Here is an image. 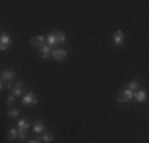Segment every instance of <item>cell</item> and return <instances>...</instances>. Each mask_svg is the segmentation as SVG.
Segmentation results:
<instances>
[{
	"mask_svg": "<svg viewBox=\"0 0 149 143\" xmlns=\"http://www.w3.org/2000/svg\"><path fill=\"white\" fill-rule=\"evenodd\" d=\"M133 97H135V92H132L129 88L120 89L119 94H118V102H119V103H127V102H130Z\"/></svg>",
	"mask_w": 149,
	"mask_h": 143,
	"instance_id": "cell-1",
	"label": "cell"
},
{
	"mask_svg": "<svg viewBox=\"0 0 149 143\" xmlns=\"http://www.w3.org/2000/svg\"><path fill=\"white\" fill-rule=\"evenodd\" d=\"M38 103V99L35 97V94L33 92H26L24 94V97H22V105H29V107H32V105H37Z\"/></svg>",
	"mask_w": 149,
	"mask_h": 143,
	"instance_id": "cell-2",
	"label": "cell"
},
{
	"mask_svg": "<svg viewBox=\"0 0 149 143\" xmlns=\"http://www.w3.org/2000/svg\"><path fill=\"white\" fill-rule=\"evenodd\" d=\"M125 43V34L122 30H116L113 35V45L114 46H122Z\"/></svg>",
	"mask_w": 149,
	"mask_h": 143,
	"instance_id": "cell-3",
	"label": "cell"
},
{
	"mask_svg": "<svg viewBox=\"0 0 149 143\" xmlns=\"http://www.w3.org/2000/svg\"><path fill=\"white\" fill-rule=\"evenodd\" d=\"M30 45L33 46V48H40L41 49L46 45V37H43V35H38V37L30 38Z\"/></svg>",
	"mask_w": 149,
	"mask_h": 143,
	"instance_id": "cell-4",
	"label": "cell"
},
{
	"mask_svg": "<svg viewBox=\"0 0 149 143\" xmlns=\"http://www.w3.org/2000/svg\"><path fill=\"white\" fill-rule=\"evenodd\" d=\"M52 57L56 60H65L67 59V49L63 48H52Z\"/></svg>",
	"mask_w": 149,
	"mask_h": 143,
	"instance_id": "cell-5",
	"label": "cell"
},
{
	"mask_svg": "<svg viewBox=\"0 0 149 143\" xmlns=\"http://www.w3.org/2000/svg\"><path fill=\"white\" fill-rule=\"evenodd\" d=\"M8 46H11V37L6 34H2V37H0V49L5 51Z\"/></svg>",
	"mask_w": 149,
	"mask_h": 143,
	"instance_id": "cell-6",
	"label": "cell"
},
{
	"mask_svg": "<svg viewBox=\"0 0 149 143\" xmlns=\"http://www.w3.org/2000/svg\"><path fill=\"white\" fill-rule=\"evenodd\" d=\"M16 73L13 70H3L2 72V81H6V83H11L13 80H15Z\"/></svg>",
	"mask_w": 149,
	"mask_h": 143,
	"instance_id": "cell-7",
	"label": "cell"
},
{
	"mask_svg": "<svg viewBox=\"0 0 149 143\" xmlns=\"http://www.w3.org/2000/svg\"><path fill=\"white\" fill-rule=\"evenodd\" d=\"M32 129H33L35 134H43V132L46 130V127H45L43 121H35L33 126H32Z\"/></svg>",
	"mask_w": 149,
	"mask_h": 143,
	"instance_id": "cell-8",
	"label": "cell"
},
{
	"mask_svg": "<svg viewBox=\"0 0 149 143\" xmlns=\"http://www.w3.org/2000/svg\"><path fill=\"white\" fill-rule=\"evenodd\" d=\"M146 97H148V92L144 91V89H140V91H136L135 92V100H136V102H140V103H143L144 100H146Z\"/></svg>",
	"mask_w": 149,
	"mask_h": 143,
	"instance_id": "cell-9",
	"label": "cell"
},
{
	"mask_svg": "<svg viewBox=\"0 0 149 143\" xmlns=\"http://www.w3.org/2000/svg\"><path fill=\"white\" fill-rule=\"evenodd\" d=\"M40 53H41V57H43V59H49V57H52V48L49 45H45L43 48L40 49Z\"/></svg>",
	"mask_w": 149,
	"mask_h": 143,
	"instance_id": "cell-10",
	"label": "cell"
},
{
	"mask_svg": "<svg viewBox=\"0 0 149 143\" xmlns=\"http://www.w3.org/2000/svg\"><path fill=\"white\" fill-rule=\"evenodd\" d=\"M22 92H24V83H17L15 86V89L11 91V94H15L16 97H21L22 99Z\"/></svg>",
	"mask_w": 149,
	"mask_h": 143,
	"instance_id": "cell-11",
	"label": "cell"
},
{
	"mask_svg": "<svg viewBox=\"0 0 149 143\" xmlns=\"http://www.w3.org/2000/svg\"><path fill=\"white\" fill-rule=\"evenodd\" d=\"M8 140H11V142H15L16 138H19V130L17 129H15V127H10V130H8Z\"/></svg>",
	"mask_w": 149,
	"mask_h": 143,
	"instance_id": "cell-12",
	"label": "cell"
},
{
	"mask_svg": "<svg viewBox=\"0 0 149 143\" xmlns=\"http://www.w3.org/2000/svg\"><path fill=\"white\" fill-rule=\"evenodd\" d=\"M46 45H49V46L57 45V34H49L48 37H46Z\"/></svg>",
	"mask_w": 149,
	"mask_h": 143,
	"instance_id": "cell-13",
	"label": "cell"
},
{
	"mask_svg": "<svg viewBox=\"0 0 149 143\" xmlns=\"http://www.w3.org/2000/svg\"><path fill=\"white\" fill-rule=\"evenodd\" d=\"M127 88H129L132 92H136V91H140V81H136V80H132L129 84H127Z\"/></svg>",
	"mask_w": 149,
	"mask_h": 143,
	"instance_id": "cell-14",
	"label": "cell"
},
{
	"mask_svg": "<svg viewBox=\"0 0 149 143\" xmlns=\"http://www.w3.org/2000/svg\"><path fill=\"white\" fill-rule=\"evenodd\" d=\"M29 127H30L29 121H26V119H19V121H17V129H19V130H27Z\"/></svg>",
	"mask_w": 149,
	"mask_h": 143,
	"instance_id": "cell-15",
	"label": "cell"
},
{
	"mask_svg": "<svg viewBox=\"0 0 149 143\" xmlns=\"http://www.w3.org/2000/svg\"><path fill=\"white\" fill-rule=\"evenodd\" d=\"M52 140H54V135H52L51 132L43 134V137H41V142H45V143H52Z\"/></svg>",
	"mask_w": 149,
	"mask_h": 143,
	"instance_id": "cell-16",
	"label": "cell"
},
{
	"mask_svg": "<svg viewBox=\"0 0 149 143\" xmlns=\"http://www.w3.org/2000/svg\"><path fill=\"white\" fill-rule=\"evenodd\" d=\"M15 102H16V95H15V94H10L8 99H6V103H8V107H13V105H15Z\"/></svg>",
	"mask_w": 149,
	"mask_h": 143,
	"instance_id": "cell-17",
	"label": "cell"
},
{
	"mask_svg": "<svg viewBox=\"0 0 149 143\" xmlns=\"http://www.w3.org/2000/svg\"><path fill=\"white\" fill-rule=\"evenodd\" d=\"M56 34H57V43H60V45L65 43V34L63 32H56Z\"/></svg>",
	"mask_w": 149,
	"mask_h": 143,
	"instance_id": "cell-18",
	"label": "cell"
},
{
	"mask_svg": "<svg viewBox=\"0 0 149 143\" xmlns=\"http://www.w3.org/2000/svg\"><path fill=\"white\" fill-rule=\"evenodd\" d=\"M21 114L19 110H8V118H17Z\"/></svg>",
	"mask_w": 149,
	"mask_h": 143,
	"instance_id": "cell-19",
	"label": "cell"
},
{
	"mask_svg": "<svg viewBox=\"0 0 149 143\" xmlns=\"http://www.w3.org/2000/svg\"><path fill=\"white\" fill-rule=\"evenodd\" d=\"M17 130H19V129H17ZM19 140L21 142L27 140V130H19Z\"/></svg>",
	"mask_w": 149,
	"mask_h": 143,
	"instance_id": "cell-20",
	"label": "cell"
},
{
	"mask_svg": "<svg viewBox=\"0 0 149 143\" xmlns=\"http://www.w3.org/2000/svg\"><path fill=\"white\" fill-rule=\"evenodd\" d=\"M29 143H41V138H35V140H29Z\"/></svg>",
	"mask_w": 149,
	"mask_h": 143,
	"instance_id": "cell-21",
	"label": "cell"
}]
</instances>
